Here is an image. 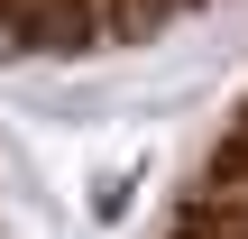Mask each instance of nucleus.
<instances>
[{"mask_svg":"<svg viewBox=\"0 0 248 239\" xmlns=\"http://www.w3.org/2000/svg\"><path fill=\"white\" fill-rule=\"evenodd\" d=\"M202 0H0V46H120Z\"/></svg>","mask_w":248,"mask_h":239,"instance_id":"obj_1","label":"nucleus"},{"mask_svg":"<svg viewBox=\"0 0 248 239\" xmlns=\"http://www.w3.org/2000/svg\"><path fill=\"white\" fill-rule=\"evenodd\" d=\"M166 239H248V111L212 147V166L193 175V193H184V212H175Z\"/></svg>","mask_w":248,"mask_h":239,"instance_id":"obj_2","label":"nucleus"}]
</instances>
